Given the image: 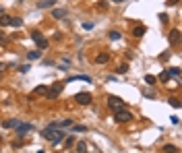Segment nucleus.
I'll return each instance as SVG.
<instances>
[{"mask_svg":"<svg viewBox=\"0 0 182 153\" xmlns=\"http://www.w3.org/2000/svg\"><path fill=\"white\" fill-rule=\"evenodd\" d=\"M43 139H48L50 143H52V145H58V143H60V141L64 139V132L62 130H56V128H43Z\"/></svg>","mask_w":182,"mask_h":153,"instance_id":"f257e3e1","label":"nucleus"},{"mask_svg":"<svg viewBox=\"0 0 182 153\" xmlns=\"http://www.w3.org/2000/svg\"><path fill=\"white\" fill-rule=\"evenodd\" d=\"M108 108H110L112 112H116V110L126 108V104H124V99L118 97V95H110V97H108Z\"/></svg>","mask_w":182,"mask_h":153,"instance_id":"f03ea898","label":"nucleus"},{"mask_svg":"<svg viewBox=\"0 0 182 153\" xmlns=\"http://www.w3.org/2000/svg\"><path fill=\"white\" fill-rule=\"evenodd\" d=\"M31 39L35 42V46H37L39 50H46V48L50 46L48 39H46V37L42 35V31H35V29H33V31H31Z\"/></svg>","mask_w":182,"mask_h":153,"instance_id":"7ed1b4c3","label":"nucleus"},{"mask_svg":"<svg viewBox=\"0 0 182 153\" xmlns=\"http://www.w3.org/2000/svg\"><path fill=\"white\" fill-rule=\"evenodd\" d=\"M114 120H116V122H128V120H133V112H128L126 108L116 110L114 112Z\"/></svg>","mask_w":182,"mask_h":153,"instance_id":"20e7f679","label":"nucleus"},{"mask_svg":"<svg viewBox=\"0 0 182 153\" xmlns=\"http://www.w3.org/2000/svg\"><path fill=\"white\" fill-rule=\"evenodd\" d=\"M62 83H54L52 87H48V91H46V99H56L60 93H62Z\"/></svg>","mask_w":182,"mask_h":153,"instance_id":"39448f33","label":"nucleus"},{"mask_svg":"<svg viewBox=\"0 0 182 153\" xmlns=\"http://www.w3.org/2000/svg\"><path fill=\"white\" fill-rule=\"evenodd\" d=\"M75 101H77L79 105H89L91 101H93V95H91V93L81 91V93H77V95H75Z\"/></svg>","mask_w":182,"mask_h":153,"instance_id":"423d86ee","label":"nucleus"},{"mask_svg":"<svg viewBox=\"0 0 182 153\" xmlns=\"http://www.w3.org/2000/svg\"><path fill=\"white\" fill-rule=\"evenodd\" d=\"M110 62V54L108 52H101V54L95 56V64H108Z\"/></svg>","mask_w":182,"mask_h":153,"instance_id":"0eeeda50","label":"nucleus"},{"mask_svg":"<svg viewBox=\"0 0 182 153\" xmlns=\"http://www.w3.org/2000/svg\"><path fill=\"white\" fill-rule=\"evenodd\" d=\"M178 42H180V29H172V31H170V43L176 46Z\"/></svg>","mask_w":182,"mask_h":153,"instance_id":"6e6552de","label":"nucleus"},{"mask_svg":"<svg viewBox=\"0 0 182 153\" xmlns=\"http://www.w3.org/2000/svg\"><path fill=\"white\" fill-rule=\"evenodd\" d=\"M29 130H33V124H23V122L17 124V132H19V134H25V132H29Z\"/></svg>","mask_w":182,"mask_h":153,"instance_id":"1a4fd4ad","label":"nucleus"},{"mask_svg":"<svg viewBox=\"0 0 182 153\" xmlns=\"http://www.w3.org/2000/svg\"><path fill=\"white\" fill-rule=\"evenodd\" d=\"M46 91H48L46 85H37V87L33 89V93H31V97H35V95H43V97H46Z\"/></svg>","mask_w":182,"mask_h":153,"instance_id":"9d476101","label":"nucleus"},{"mask_svg":"<svg viewBox=\"0 0 182 153\" xmlns=\"http://www.w3.org/2000/svg\"><path fill=\"white\" fill-rule=\"evenodd\" d=\"M66 10H64V8H52V17H54V19H64V17H66Z\"/></svg>","mask_w":182,"mask_h":153,"instance_id":"9b49d317","label":"nucleus"},{"mask_svg":"<svg viewBox=\"0 0 182 153\" xmlns=\"http://www.w3.org/2000/svg\"><path fill=\"white\" fill-rule=\"evenodd\" d=\"M68 81H85V83H91V76H87V75H75V76H68Z\"/></svg>","mask_w":182,"mask_h":153,"instance_id":"f8f14e48","label":"nucleus"},{"mask_svg":"<svg viewBox=\"0 0 182 153\" xmlns=\"http://www.w3.org/2000/svg\"><path fill=\"white\" fill-rule=\"evenodd\" d=\"M17 124H19V120L10 118V120H4V122H2V128H17Z\"/></svg>","mask_w":182,"mask_h":153,"instance_id":"ddd939ff","label":"nucleus"},{"mask_svg":"<svg viewBox=\"0 0 182 153\" xmlns=\"http://www.w3.org/2000/svg\"><path fill=\"white\" fill-rule=\"evenodd\" d=\"M145 31H147V29H145V25H139V27H134L133 35H134V37H143V35H145Z\"/></svg>","mask_w":182,"mask_h":153,"instance_id":"4468645a","label":"nucleus"},{"mask_svg":"<svg viewBox=\"0 0 182 153\" xmlns=\"http://www.w3.org/2000/svg\"><path fill=\"white\" fill-rule=\"evenodd\" d=\"M54 4H56V0H42L37 6H39V8H52Z\"/></svg>","mask_w":182,"mask_h":153,"instance_id":"2eb2a0df","label":"nucleus"},{"mask_svg":"<svg viewBox=\"0 0 182 153\" xmlns=\"http://www.w3.org/2000/svg\"><path fill=\"white\" fill-rule=\"evenodd\" d=\"M157 79H159L161 83H170V79H172V76H170V72H168V70H163V72H161V75L157 76Z\"/></svg>","mask_w":182,"mask_h":153,"instance_id":"dca6fc26","label":"nucleus"},{"mask_svg":"<svg viewBox=\"0 0 182 153\" xmlns=\"http://www.w3.org/2000/svg\"><path fill=\"white\" fill-rule=\"evenodd\" d=\"M161 151H163V153H178V147H176V145H163Z\"/></svg>","mask_w":182,"mask_h":153,"instance_id":"f3484780","label":"nucleus"},{"mask_svg":"<svg viewBox=\"0 0 182 153\" xmlns=\"http://www.w3.org/2000/svg\"><path fill=\"white\" fill-rule=\"evenodd\" d=\"M39 56H42V50H35V52H29L27 58H29V60H37Z\"/></svg>","mask_w":182,"mask_h":153,"instance_id":"a211bd4d","label":"nucleus"},{"mask_svg":"<svg viewBox=\"0 0 182 153\" xmlns=\"http://www.w3.org/2000/svg\"><path fill=\"white\" fill-rule=\"evenodd\" d=\"M6 25H10V17L2 14V17H0V27H6Z\"/></svg>","mask_w":182,"mask_h":153,"instance_id":"6ab92c4d","label":"nucleus"},{"mask_svg":"<svg viewBox=\"0 0 182 153\" xmlns=\"http://www.w3.org/2000/svg\"><path fill=\"white\" fill-rule=\"evenodd\" d=\"M116 72H118V75H124V72H128V64L122 62V64L118 66V68H116Z\"/></svg>","mask_w":182,"mask_h":153,"instance_id":"aec40b11","label":"nucleus"},{"mask_svg":"<svg viewBox=\"0 0 182 153\" xmlns=\"http://www.w3.org/2000/svg\"><path fill=\"white\" fill-rule=\"evenodd\" d=\"M10 25H13V27H21L23 21L19 19V17H10Z\"/></svg>","mask_w":182,"mask_h":153,"instance_id":"412c9836","label":"nucleus"},{"mask_svg":"<svg viewBox=\"0 0 182 153\" xmlns=\"http://www.w3.org/2000/svg\"><path fill=\"white\" fill-rule=\"evenodd\" d=\"M77 153H87V143H77Z\"/></svg>","mask_w":182,"mask_h":153,"instance_id":"4be33fe9","label":"nucleus"},{"mask_svg":"<svg viewBox=\"0 0 182 153\" xmlns=\"http://www.w3.org/2000/svg\"><path fill=\"white\" fill-rule=\"evenodd\" d=\"M108 37H110L112 42H116V39H120L122 35H120V31H110V35H108Z\"/></svg>","mask_w":182,"mask_h":153,"instance_id":"5701e85b","label":"nucleus"},{"mask_svg":"<svg viewBox=\"0 0 182 153\" xmlns=\"http://www.w3.org/2000/svg\"><path fill=\"white\" fill-rule=\"evenodd\" d=\"M155 81H157V79H155L153 75H147V76H145V83H147V85H153Z\"/></svg>","mask_w":182,"mask_h":153,"instance_id":"b1692460","label":"nucleus"},{"mask_svg":"<svg viewBox=\"0 0 182 153\" xmlns=\"http://www.w3.org/2000/svg\"><path fill=\"white\" fill-rule=\"evenodd\" d=\"M168 72H170V76H178V75H180V68H178V66H174V68L168 70Z\"/></svg>","mask_w":182,"mask_h":153,"instance_id":"393cba45","label":"nucleus"},{"mask_svg":"<svg viewBox=\"0 0 182 153\" xmlns=\"http://www.w3.org/2000/svg\"><path fill=\"white\" fill-rule=\"evenodd\" d=\"M170 104H172V108H176V110L180 108V101H178L176 97H172V99H170Z\"/></svg>","mask_w":182,"mask_h":153,"instance_id":"a878e982","label":"nucleus"},{"mask_svg":"<svg viewBox=\"0 0 182 153\" xmlns=\"http://www.w3.org/2000/svg\"><path fill=\"white\" fill-rule=\"evenodd\" d=\"M64 145H66V147H72V145H75V139H72V137H68V139H64Z\"/></svg>","mask_w":182,"mask_h":153,"instance_id":"bb28decb","label":"nucleus"},{"mask_svg":"<svg viewBox=\"0 0 182 153\" xmlns=\"http://www.w3.org/2000/svg\"><path fill=\"white\" fill-rule=\"evenodd\" d=\"M0 43H8V37L4 35V31H0Z\"/></svg>","mask_w":182,"mask_h":153,"instance_id":"cd10ccee","label":"nucleus"},{"mask_svg":"<svg viewBox=\"0 0 182 153\" xmlns=\"http://www.w3.org/2000/svg\"><path fill=\"white\" fill-rule=\"evenodd\" d=\"M72 130L75 132H87V128L85 126H72Z\"/></svg>","mask_w":182,"mask_h":153,"instance_id":"c85d7f7f","label":"nucleus"},{"mask_svg":"<svg viewBox=\"0 0 182 153\" xmlns=\"http://www.w3.org/2000/svg\"><path fill=\"white\" fill-rule=\"evenodd\" d=\"M166 4H168V6H174V4H178V0H166Z\"/></svg>","mask_w":182,"mask_h":153,"instance_id":"c756f323","label":"nucleus"},{"mask_svg":"<svg viewBox=\"0 0 182 153\" xmlns=\"http://www.w3.org/2000/svg\"><path fill=\"white\" fill-rule=\"evenodd\" d=\"M105 6H108V2H105V0H101V2L97 4V8H105Z\"/></svg>","mask_w":182,"mask_h":153,"instance_id":"7c9ffc66","label":"nucleus"},{"mask_svg":"<svg viewBox=\"0 0 182 153\" xmlns=\"http://www.w3.org/2000/svg\"><path fill=\"white\" fill-rule=\"evenodd\" d=\"M83 29H93V23H83Z\"/></svg>","mask_w":182,"mask_h":153,"instance_id":"2f4dec72","label":"nucleus"},{"mask_svg":"<svg viewBox=\"0 0 182 153\" xmlns=\"http://www.w3.org/2000/svg\"><path fill=\"white\" fill-rule=\"evenodd\" d=\"M112 2H126V0H112Z\"/></svg>","mask_w":182,"mask_h":153,"instance_id":"473e14b6","label":"nucleus"},{"mask_svg":"<svg viewBox=\"0 0 182 153\" xmlns=\"http://www.w3.org/2000/svg\"><path fill=\"white\" fill-rule=\"evenodd\" d=\"M0 143H2V134H0Z\"/></svg>","mask_w":182,"mask_h":153,"instance_id":"72a5a7b5","label":"nucleus"},{"mask_svg":"<svg viewBox=\"0 0 182 153\" xmlns=\"http://www.w3.org/2000/svg\"><path fill=\"white\" fill-rule=\"evenodd\" d=\"M19 2H23V0H19Z\"/></svg>","mask_w":182,"mask_h":153,"instance_id":"f704fd0d","label":"nucleus"},{"mask_svg":"<svg viewBox=\"0 0 182 153\" xmlns=\"http://www.w3.org/2000/svg\"><path fill=\"white\" fill-rule=\"evenodd\" d=\"M39 153H43V151H39Z\"/></svg>","mask_w":182,"mask_h":153,"instance_id":"c9c22d12","label":"nucleus"}]
</instances>
